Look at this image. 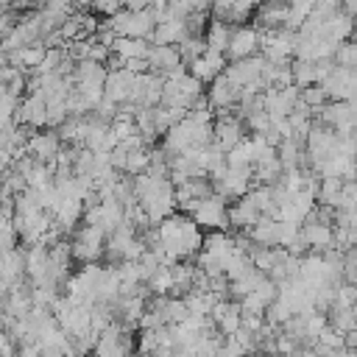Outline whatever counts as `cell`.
<instances>
[{
  "label": "cell",
  "instance_id": "obj_6",
  "mask_svg": "<svg viewBox=\"0 0 357 357\" xmlns=\"http://www.w3.org/2000/svg\"><path fill=\"white\" fill-rule=\"evenodd\" d=\"M245 131H248L245 128V120L237 114V109H231V112H223V114L215 117V137H212V142L223 153H229V151H234L248 137Z\"/></svg>",
  "mask_w": 357,
  "mask_h": 357
},
{
  "label": "cell",
  "instance_id": "obj_7",
  "mask_svg": "<svg viewBox=\"0 0 357 357\" xmlns=\"http://www.w3.org/2000/svg\"><path fill=\"white\" fill-rule=\"evenodd\" d=\"M195 223L201 229H209V231H223L229 226V201L223 195H209L201 201V206L192 212Z\"/></svg>",
  "mask_w": 357,
  "mask_h": 357
},
{
  "label": "cell",
  "instance_id": "obj_8",
  "mask_svg": "<svg viewBox=\"0 0 357 357\" xmlns=\"http://www.w3.org/2000/svg\"><path fill=\"white\" fill-rule=\"evenodd\" d=\"M265 67H268L265 56H262V53H257V56H251V59L229 61V67H226V73H223V75H226V78H229L234 86L245 89V86H251V84L262 81V73H265Z\"/></svg>",
  "mask_w": 357,
  "mask_h": 357
},
{
  "label": "cell",
  "instance_id": "obj_25",
  "mask_svg": "<svg viewBox=\"0 0 357 357\" xmlns=\"http://www.w3.org/2000/svg\"><path fill=\"white\" fill-rule=\"evenodd\" d=\"M326 318H329V324H332L335 329H340V332H351V329H357V307H351V310L332 307V310L326 312Z\"/></svg>",
  "mask_w": 357,
  "mask_h": 357
},
{
  "label": "cell",
  "instance_id": "obj_14",
  "mask_svg": "<svg viewBox=\"0 0 357 357\" xmlns=\"http://www.w3.org/2000/svg\"><path fill=\"white\" fill-rule=\"evenodd\" d=\"M17 123L31 128V131H39V128H47V100L36 92L25 95L22 103H20V112H17Z\"/></svg>",
  "mask_w": 357,
  "mask_h": 357
},
{
  "label": "cell",
  "instance_id": "obj_11",
  "mask_svg": "<svg viewBox=\"0 0 357 357\" xmlns=\"http://www.w3.org/2000/svg\"><path fill=\"white\" fill-rule=\"evenodd\" d=\"M329 95V100H354L357 98V70L351 67H337L329 73V78L321 84Z\"/></svg>",
  "mask_w": 357,
  "mask_h": 357
},
{
  "label": "cell",
  "instance_id": "obj_20",
  "mask_svg": "<svg viewBox=\"0 0 357 357\" xmlns=\"http://www.w3.org/2000/svg\"><path fill=\"white\" fill-rule=\"evenodd\" d=\"M187 36H190V33H187L184 20H162V22L156 25L153 36H151V45H176V47H178Z\"/></svg>",
  "mask_w": 357,
  "mask_h": 357
},
{
  "label": "cell",
  "instance_id": "obj_10",
  "mask_svg": "<svg viewBox=\"0 0 357 357\" xmlns=\"http://www.w3.org/2000/svg\"><path fill=\"white\" fill-rule=\"evenodd\" d=\"M206 100H209V106L215 109V114H223V112H231V109L240 106V100H243V89L234 86L226 75H220L218 81L209 84V89H206Z\"/></svg>",
  "mask_w": 357,
  "mask_h": 357
},
{
  "label": "cell",
  "instance_id": "obj_22",
  "mask_svg": "<svg viewBox=\"0 0 357 357\" xmlns=\"http://www.w3.org/2000/svg\"><path fill=\"white\" fill-rule=\"evenodd\" d=\"M112 53L120 56L123 61H134V59H148L151 53V42L148 39H131V36H117L112 45Z\"/></svg>",
  "mask_w": 357,
  "mask_h": 357
},
{
  "label": "cell",
  "instance_id": "obj_26",
  "mask_svg": "<svg viewBox=\"0 0 357 357\" xmlns=\"http://www.w3.org/2000/svg\"><path fill=\"white\" fill-rule=\"evenodd\" d=\"M301 103L304 106H310L315 114L329 103V95H326V89L321 86V84H312V86H307V89H301Z\"/></svg>",
  "mask_w": 357,
  "mask_h": 357
},
{
  "label": "cell",
  "instance_id": "obj_21",
  "mask_svg": "<svg viewBox=\"0 0 357 357\" xmlns=\"http://www.w3.org/2000/svg\"><path fill=\"white\" fill-rule=\"evenodd\" d=\"M234 28L237 25H231V22H226V20H212L209 22V28H206V33H204V39H206V45H209V50H215V53H229V45H231V33H234Z\"/></svg>",
  "mask_w": 357,
  "mask_h": 357
},
{
  "label": "cell",
  "instance_id": "obj_2",
  "mask_svg": "<svg viewBox=\"0 0 357 357\" xmlns=\"http://www.w3.org/2000/svg\"><path fill=\"white\" fill-rule=\"evenodd\" d=\"M112 31L117 36H131V39H151L153 31H156V14L148 8V11H128V8H120L117 14L106 17Z\"/></svg>",
  "mask_w": 357,
  "mask_h": 357
},
{
  "label": "cell",
  "instance_id": "obj_1",
  "mask_svg": "<svg viewBox=\"0 0 357 357\" xmlns=\"http://www.w3.org/2000/svg\"><path fill=\"white\" fill-rule=\"evenodd\" d=\"M204 229L195 223L192 215H170L165 218L159 226H156V243L170 254L173 265L176 262H184L190 257H198V251L204 248ZM153 243V245H156Z\"/></svg>",
  "mask_w": 357,
  "mask_h": 357
},
{
  "label": "cell",
  "instance_id": "obj_12",
  "mask_svg": "<svg viewBox=\"0 0 357 357\" xmlns=\"http://www.w3.org/2000/svg\"><path fill=\"white\" fill-rule=\"evenodd\" d=\"M148 67L153 75H173L184 67V56L176 45H151V53H148Z\"/></svg>",
  "mask_w": 357,
  "mask_h": 357
},
{
  "label": "cell",
  "instance_id": "obj_3",
  "mask_svg": "<svg viewBox=\"0 0 357 357\" xmlns=\"http://www.w3.org/2000/svg\"><path fill=\"white\" fill-rule=\"evenodd\" d=\"M106 240L109 234L98 226H89L84 223L81 229H75L73 234V257L81 262V265H89V262H98L100 257H106Z\"/></svg>",
  "mask_w": 357,
  "mask_h": 357
},
{
  "label": "cell",
  "instance_id": "obj_17",
  "mask_svg": "<svg viewBox=\"0 0 357 357\" xmlns=\"http://www.w3.org/2000/svg\"><path fill=\"white\" fill-rule=\"evenodd\" d=\"M259 220H262V212L257 209V204L251 201V195H243V198H237V201L229 204V226H234L237 231H248Z\"/></svg>",
  "mask_w": 357,
  "mask_h": 357
},
{
  "label": "cell",
  "instance_id": "obj_30",
  "mask_svg": "<svg viewBox=\"0 0 357 357\" xmlns=\"http://www.w3.org/2000/svg\"><path fill=\"white\" fill-rule=\"evenodd\" d=\"M151 6H153V0H126L128 11H148Z\"/></svg>",
  "mask_w": 357,
  "mask_h": 357
},
{
  "label": "cell",
  "instance_id": "obj_29",
  "mask_svg": "<svg viewBox=\"0 0 357 357\" xmlns=\"http://www.w3.org/2000/svg\"><path fill=\"white\" fill-rule=\"evenodd\" d=\"M340 209L357 212V178L343 181V192H340Z\"/></svg>",
  "mask_w": 357,
  "mask_h": 357
},
{
  "label": "cell",
  "instance_id": "obj_19",
  "mask_svg": "<svg viewBox=\"0 0 357 357\" xmlns=\"http://www.w3.org/2000/svg\"><path fill=\"white\" fill-rule=\"evenodd\" d=\"M245 237L254 243V245H265V248H276L279 245V237H282V220L276 218H268L262 215V220L257 226H251L245 231Z\"/></svg>",
  "mask_w": 357,
  "mask_h": 357
},
{
  "label": "cell",
  "instance_id": "obj_13",
  "mask_svg": "<svg viewBox=\"0 0 357 357\" xmlns=\"http://www.w3.org/2000/svg\"><path fill=\"white\" fill-rule=\"evenodd\" d=\"M209 318L215 321V326H218V332L223 337H231V335H237L243 329V307L234 298H220Z\"/></svg>",
  "mask_w": 357,
  "mask_h": 357
},
{
  "label": "cell",
  "instance_id": "obj_15",
  "mask_svg": "<svg viewBox=\"0 0 357 357\" xmlns=\"http://www.w3.org/2000/svg\"><path fill=\"white\" fill-rule=\"evenodd\" d=\"M229 67V56L226 53H215V50H206L201 59H195L192 64H187V70L201 81V84H212L218 81Z\"/></svg>",
  "mask_w": 357,
  "mask_h": 357
},
{
  "label": "cell",
  "instance_id": "obj_9",
  "mask_svg": "<svg viewBox=\"0 0 357 357\" xmlns=\"http://www.w3.org/2000/svg\"><path fill=\"white\" fill-rule=\"evenodd\" d=\"M262 47V31L257 25H237L231 33V45H229V61H240V59H251L257 56Z\"/></svg>",
  "mask_w": 357,
  "mask_h": 357
},
{
  "label": "cell",
  "instance_id": "obj_32",
  "mask_svg": "<svg viewBox=\"0 0 357 357\" xmlns=\"http://www.w3.org/2000/svg\"><path fill=\"white\" fill-rule=\"evenodd\" d=\"M346 349H354L357 351V329L346 332Z\"/></svg>",
  "mask_w": 357,
  "mask_h": 357
},
{
  "label": "cell",
  "instance_id": "obj_16",
  "mask_svg": "<svg viewBox=\"0 0 357 357\" xmlns=\"http://www.w3.org/2000/svg\"><path fill=\"white\" fill-rule=\"evenodd\" d=\"M134 84H137V73L131 70H109V78H106V98L114 100L117 106L123 103H131V92H134Z\"/></svg>",
  "mask_w": 357,
  "mask_h": 357
},
{
  "label": "cell",
  "instance_id": "obj_27",
  "mask_svg": "<svg viewBox=\"0 0 357 357\" xmlns=\"http://www.w3.org/2000/svg\"><path fill=\"white\" fill-rule=\"evenodd\" d=\"M335 64H337V67H351V70H357V39H349V42H343V45L337 47Z\"/></svg>",
  "mask_w": 357,
  "mask_h": 357
},
{
  "label": "cell",
  "instance_id": "obj_23",
  "mask_svg": "<svg viewBox=\"0 0 357 357\" xmlns=\"http://www.w3.org/2000/svg\"><path fill=\"white\" fill-rule=\"evenodd\" d=\"M293 81L298 89H307L312 84H318V61H304V59H296L293 64Z\"/></svg>",
  "mask_w": 357,
  "mask_h": 357
},
{
  "label": "cell",
  "instance_id": "obj_5",
  "mask_svg": "<svg viewBox=\"0 0 357 357\" xmlns=\"http://www.w3.org/2000/svg\"><path fill=\"white\" fill-rule=\"evenodd\" d=\"M212 184H215L218 195H223L226 201H237L257 187L254 184V167H226V173L215 176Z\"/></svg>",
  "mask_w": 357,
  "mask_h": 357
},
{
  "label": "cell",
  "instance_id": "obj_31",
  "mask_svg": "<svg viewBox=\"0 0 357 357\" xmlns=\"http://www.w3.org/2000/svg\"><path fill=\"white\" fill-rule=\"evenodd\" d=\"M340 8H343L349 17H354V20H357V0H340Z\"/></svg>",
  "mask_w": 357,
  "mask_h": 357
},
{
  "label": "cell",
  "instance_id": "obj_18",
  "mask_svg": "<svg viewBox=\"0 0 357 357\" xmlns=\"http://www.w3.org/2000/svg\"><path fill=\"white\" fill-rule=\"evenodd\" d=\"M301 237L310 245V251H329L335 248V226L332 223H318V220H304L301 223Z\"/></svg>",
  "mask_w": 357,
  "mask_h": 357
},
{
  "label": "cell",
  "instance_id": "obj_28",
  "mask_svg": "<svg viewBox=\"0 0 357 357\" xmlns=\"http://www.w3.org/2000/svg\"><path fill=\"white\" fill-rule=\"evenodd\" d=\"M335 307H343V310L357 307V284L340 282V287H337V298H335Z\"/></svg>",
  "mask_w": 357,
  "mask_h": 357
},
{
  "label": "cell",
  "instance_id": "obj_24",
  "mask_svg": "<svg viewBox=\"0 0 357 357\" xmlns=\"http://www.w3.org/2000/svg\"><path fill=\"white\" fill-rule=\"evenodd\" d=\"M151 159H153V148H137V151H128L126 173H128V176H139V173H148V167H151Z\"/></svg>",
  "mask_w": 357,
  "mask_h": 357
},
{
  "label": "cell",
  "instance_id": "obj_4",
  "mask_svg": "<svg viewBox=\"0 0 357 357\" xmlns=\"http://www.w3.org/2000/svg\"><path fill=\"white\" fill-rule=\"evenodd\" d=\"M61 151H64V139H61L59 128H39V131H31L28 145H25V153H28L33 162H39V165H53Z\"/></svg>",
  "mask_w": 357,
  "mask_h": 357
}]
</instances>
